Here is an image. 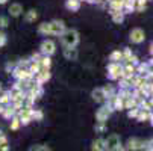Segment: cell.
Here are the masks:
<instances>
[{
    "instance_id": "cell-1",
    "label": "cell",
    "mask_w": 153,
    "mask_h": 151,
    "mask_svg": "<svg viewBox=\"0 0 153 151\" xmlns=\"http://www.w3.org/2000/svg\"><path fill=\"white\" fill-rule=\"evenodd\" d=\"M61 41H62V44L67 47V49H68V47H74V46L77 44V41H79L77 32H74V30H67V32L62 35Z\"/></svg>"
},
{
    "instance_id": "cell-2",
    "label": "cell",
    "mask_w": 153,
    "mask_h": 151,
    "mask_svg": "<svg viewBox=\"0 0 153 151\" xmlns=\"http://www.w3.org/2000/svg\"><path fill=\"white\" fill-rule=\"evenodd\" d=\"M130 41L137 42V44L143 42V41H144V32H143L141 29H134L132 32H130Z\"/></svg>"
},
{
    "instance_id": "cell-3",
    "label": "cell",
    "mask_w": 153,
    "mask_h": 151,
    "mask_svg": "<svg viewBox=\"0 0 153 151\" xmlns=\"http://www.w3.org/2000/svg\"><path fill=\"white\" fill-rule=\"evenodd\" d=\"M50 24V33H55V35H59L64 32V23L62 21H52Z\"/></svg>"
},
{
    "instance_id": "cell-4",
    "label": "cell",
    "mask_w": 153,
    "mask_h": 151,
    "mask_svg": "<svg viewBox=\"0 0 153 151\" xmlns=\"http://www.w3.org/2000/svg\"><path fill=\"white\" fill-rule=\"evenodd\" d=\"M41 50H42V53H46V55H52L55 52V44L52 41H44L41 44Z\"/></svg>"
},
{
    "instance_id": "cell-5",
    "label": "cell",
    "mask_w": 153,
    "mask_h": 151,
    "mask_svg": "<svg viewBox=\"0 0 153 151\" xmlns=\"http://www.w3.org/2000/svg\"><path fill=\"white\" fill-rule=\"evenodd\" d=\"M21 12H23V6H21L20 3H12L9 6V14L12 17H18V15H21Z\"/></svg>"
},
{
    "instance_id": "cell-6",
    "label": "cell",
    "mask_w": 153,
    "mask_h": 151,
    "mask_svg": "<svg viewBox=\"0 0 153 151\" xmlns=\"http://www.w3.org/2000/svg\"><path fill=\"white\" fill-rule=\"evenodd\" d=\"M106 144H108V148H109V150H114V148H118V147H120V141H118V138H117L115 135H112L111 138H109V139L106 141Z\"/></svg>"
},
{
    "instance_id": "cell-7",
    "label": "cell",
    "mask_w": 153,
    "mask_h": 151,
    "mask_svg": "<svg viewBox=\"0 0 153 151\" xmlns=\"http://www.w3.org/2000/svg\"><path fill=\"white\" fill-rule=\"evenodd\" d=\"M124 5V0H111V8L112 11H120Z\"/></svg>"
},
{
    "instance_id": "cell-8",
    "label": "cell",
    "mask_w": 153,
    "mask_h": 151,
    "mask_svg": "<svg viewBox=\"0 0 153 151\" xmlns=\"http://www.w3.org/2000/svg\"><path fill=\"white\" fill-rule=\"evenodd\" d=\"M49 77H50V73L47 70H42L41 73H38V83H42L44 80H49Z\"/></svg>"
},
{
    "instance_id": "cell-9",
    "label": "cell",
    "mask_w": 153,
    "mask_h": 151,
    "mask_svg": "<svg viewBox=\"0 0 153 151\" xmlns=\"http://www.w3.org/2000/svg\"><path fill=\"white\" fill-rule=\"evenodd\" d=\"M79 6H80L79 0H68V2H67V8L71 9V11H77Z\"/></svg>"
},
{
    "instance_id": "cell-10",
    "label": "cell",
    "mask_w": 153,
    "mask_h": 151,
    "mask_svg": "<svg viewBox=\"0 0 153 151\" xmlns=\"http://www.w3.org/2000/svg\"><path fill=\"white\" fill-rule=\"evenodd\" d=\"M65 57H68V59H74L76 57V50L74 49H71V47H68V49H65Z\"/></svg>"
},
{
    "instance_id": "cell-11",
    "label": "cell",
    "mask_w": 153,
    "mask_h": 151,
    "mask_svg": "<svg viewBox=\"0 0 153 151\" xmlns=\"http://www.w3.org/2000/svg\"><path fill=\"white\" fill-rule=\"evenodd\" d=\"M93 95H94V100L102 101V100H103V97H105V92H103V89H97V91H94V92H93Z\"/></svg>"
},
{
    "instance_id": "cell-12",
    "label": "cell",
    "mask_w": 153,
    "mask_h": 151,
    "mask_svg": "<svg viewBox=\"0 0 153 151\" xmlns=\"http://www.w3.org/2000/svg\"><path fill=\"white\" fill-rule=\"evenodd\" d=\"M36 17H38V14H36V11H29L27 14H26V21H33V20H36Z\"/></svg>"
},
{
    "instance_id": "cell-13",
    "label": "cell",
    "mask_w": 153,
    "mask_h": 151,
    "mask_svg": "<svg viewBox=\"0 0 153 151\" xmlns=\"http://www.w3.org/2000/svg\"><path fill=\"white\" fill-rule=\"evenodd\" d=\"M39 33H46V35H49V33H50V24H47V23L41 24V26H39Z\"/></svg>"
},
{
    "instance_id": "cell-14",
    "label": "cell",
    "mask_w": 153,
    "mask_h": 151,
    "mask_svg": "<svg viewBox=\"0 0 153 151\" xmlns=\"http://www.w3.org/2000/svg\"><path fill=\"white\" fill-rule=\"evenodd\" d=\"M50 59L49 57H44V59H41V62H39V65L44 68V70H49V67H50Z\"/></svg>"
},
{
    "instance_id": "cell-15",
    "label": "cell",
    "mask_w": 153,
    "mask_h": 151,
    "mask_svg": "<svg viewBox=\"0 0 153 151\" xmlns=\"http://www.w3.org/2000/svg\"><path fill=\"white\" fill-rule=\"evenodd\" d=\"M39 67H41V65H39V62H36V63H32L29 71H30L32 74H38V73H39Z\"/></svg>"
},
{
    "instance_id": "cell-16",
    "label": "cell",
    "mask_w": 153,
    "mask_h": 151,
    "mask_svg": "<svg viewBox=\"0 0 153 151\" xmlns=\"http://www.w3.org/2000/svg\"><path fill=\"white\" fill-rule=\"evenodd\" d=\"M112 17H114V21H117V23L123 20V14L120 11H112Z\"/></svg>"
},
{
    "instance_id": "cell-17",
    "label": "cell",
    "mask_w": 153,
    "mask_h": 151,
    "mask_svg": "<svg viewBox=\"0 0 153 151\" xmlns=\"http://www.w3.org/2000/svg\"><path fill=\"white\" fill-rule=\"evenodd\" d=\"M103 144H105L103 141H97V142L94 144V150H96V151H103V150H105Z\"/></svg>"
},
{
    "instance_id": "cell-18",
    "label": "cell",
    "mask_w": 153,
    "mask_h": 151,
    "mask_svg": "<svg viewBox=\"0 0 153 151\" xmlns=\"http://www.w3.org/2000/svg\"><path fill=\"white\" fill-rule=\"evenodd\" d=\"M9 95L8 94H3V95H0V103H2V104H6V103H9Z\"/></svg>"
},
{
    "instance_id": "cell-19",
    "label": "cell",
    "mask_w": 153,
    "mask_h": 151,
    "mask_svg": "<svg viewBox=\"0 0 153 151\" xmlns=\"http://www.w3.org/2000/svg\"><path fill=\"white\" fill-rule=\"evenodd\" d=\"M8 26V18L6 17H0V27H6Z\"/></svg>"
},
{
    "instance_id": "cell-20",
    "label": "cell",
    "mask_w": 153,
    "mask_h": 151,
    "mask_svg": "<svg viewBox=\"0 0 153 151\" xmlns=\"http://www.w3.org/2000/svg\"><path fill=\"white\" fill-rule=\"evenodd\" d=\"M5 44H6V35L0 32V46H5Z\"/></svg>"
},
{
    "instance_id": "cell-21",
    "label": "cell",
    "mask_w": 153,
    "mask_h": 151,
    "mask_svg": "<svg viewBox=\"0 0 153 151\" xmlns=\"http://www.w3.org/2000/svg\"><path fill=\"white\" fill-rule=\"evenodd\" d=\"M11 128H12V130H17V128H18V119H17V118L12 121V124H11Z\"/></svg>"
},
{
    "instance_id": "cell-22",
    "label": "cell",
    "mask_w": 153,
    "mask_h": 151,
    "mask_svg": "<svg viewBox=\"0 0 153 151\" xmlns=\"http://www.w3.org/2000/svg\"><path fill=\"white\" fill-rule=\"evenodd\" d=\"M118 57H121V53H120V52H114V53H112V56H111V59H112V60H115V59H118Z\"/></svg>"
},
{
    "instance_id": "cell-23",
    "label": "cell",
    "mask_w": 153,
    "mask_h": 151,
    "mask_svg": "<svg viewBox=\"0 0 153 151\" xmlns=\"http://www.w3.org/2000/svg\"><path fill=\"white\" fill-rule=\"evenodd\" d=\"M32 151H50V150L46 148V147H36V148H33Z\"/></svg>"
},
{
    "instance_id": "cell-24",
    "label": "cell",
    "mask_w": 153,
    "mask_h": 151,
    "mask_svg": "<svg viewBox=\"0 0 153 151\" xmlns=\"http://www.w3.org/2000/svg\"><path fill=\"white\" fill-rule=\"evenodd\" d=\"M6 2H8V0H0V5H5Z\"/></svg>"
},
{
    "instance_id": "cell-25",
    "label": "cell",
    "mask_w": 153,
    "mask_h": 151,
    "mask_svg": "<svg viewBox=\"0 0 153 151\" xmlns=\"http://www.w3.org/2000/svg\"><path fill=\"white\" fill-rule=\"evenodd\" d=\"M150 52H152V55H153V42H152V46H150Z\"/></svg>"
},
{
    "instance_id": "cell-26",
    "label": "cell",
    "mask_w": 153,
    "mask_h": 151,
    "mask_svg": "<svg viewBox=\"0 0 153 151\" xmlns=\"http://www.w3.org/2000/svg\"><path fill=\"white\" fill-rule=\"evenodd\" d=\"M2 110H3V104H2V103H0V112H2Z\"/></svg>"
}]
</instances>
